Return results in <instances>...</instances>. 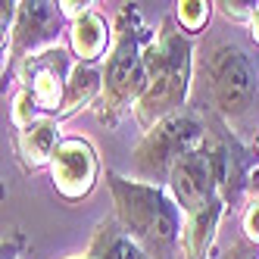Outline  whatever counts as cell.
Segmentation results:
<instances>
[{"label": "cell", "instance_id": "obj_1", "mask_svg": "<svg viewBox=\"0 0 259 259\" xmlns=\"http://www.w3.org/2000/svg\"><path fill=\"white\" fill-rule=\"evenodd\" d=\"M194 84L200 88L197 109H206L240 141L259 135V57L253 60L247 47L237 41L206 44L197 57Z\"/></svg>", "mask_w": 259, "mask_h": 259}, {"label": "cell", "instance_id": "obj_2", "mask_svg": "<svg viewBox=\"0 0 259 259\" xmlns=\"http://www.w3.org/2000/svg\"><path fill=\"white\" fill-rule=\"evenodd\" d=\"M106 188L113 194V219L147 256L150 259L181 256L184 215L169 188L125 178L116 169H106Z\"/></svg>", "mask_w": 259, "mask_h": 259}, {"label": "cell", "instance_id": "obj_3", "mask_svg": "<svg viewBox=\"0 0 259 259\" xmlns=\"http://www.w3.org/2000/svg\"><path fill=\"white\" fill-rule=\"evenodd\" d=\"M144 63H147V94L138 100L132 113L144 132H150L156 122L188 106L194 88V69H197L194 41L178 28L175 16H165L159 22V31L144 50Z\"/></svg>", "mask_w": 259, "mask_h": 259}, {"label": "cell", "instance_id": "obj_4", "mask_svg": "<svg viewBox=\"0 0 259 259\" xmlns=\"http://www.w3.org/2000/svg\"><path fill=\"white\" fill-rule=\"evenodd\" d=\"M116 38L113 50L106 53V60L100 63L103 69V94L97 106L91 109L94 119L106 128H116L128 109H135L138 100L147 94V63L144 50L153 41V34L144 25L141 10L135 4H122L116 13Z\"/></svg>", "mask_w": 259, "mask_h": 259}, {"label": "cell", "instance_id": "obj_5", "mask_svg": "<svg viewBox=\"0 0 259 259\" xmlns=\"http://www.w3.org/2000/svg\"><path fill=\"white\" fill-rule=\"evenodd\" d=\"M203 141H206V119L200 116V109L184 106L181 113L165 116L150 132H144V138L132 150V172L138 181L169 188L172 169Z\"/></svg>", "mask_w": 259, "mask_h": 259}, {"label": "cell", "instance_id": "obj_6", "mask_svg": "<svg viewBox=\"0 0 259 259\" xmlns=\"http://www.w3.org/2000/svg\"><path fill=\"white\" fill-rule=\"evenodd\" d=\"M63 31H69V22H66L60 4L22 0L16 7V22L10 34H4V66H0L4 81H10L28 57H34V53H41L47 47H57Z\"/></svg>", "mask_w": 259, "mask_h": 259}, {"label": "cell", "instance_id": "obj_7", "mask_svg": "<svg viewBox=\"0 0 259 259\" xmlns=\"http://www.w3.org/2000/svg\"><path fill=\"white\" fill-rule=\"evenodd\" d=\"M50 184L53 194L66 203H81L100 181V156L97 147L81 135H69L60 141L57 153L50 159Z\"/></svg>", "mask_w": 259, "mask_h": 259}, {"label": "cell", "instance_id": "obj_8", "mask_svg": "<svg viewBox=\"0 0 259 259\" xmlns=\"http://www.w3.org/2000/svg\"><path fill=\"white\" fill-rule=\"evenodd\" d=\"M72 69H75L72 50L57 44V47H47L41 53H34V57H28L19 66V72H16V78H19V88L34 97V103L41 106L44 116L57 119L60 106H63V97H66V84H69Z\"/></svg>", "mask_w": 259, "mask_h": 259}, {"label": "cell", "instance_id": "obj_9", "mask_svg": "<svg viewBox=\"0 0 259 259\" xmlns=\"http://www.w3.org/2000/svg\"><path fill=\"white\" fill-rule=\"evenodd\" d=\"M113 38H116V28L106 22V16L97 7H91L75 22H69V31H66L75 63H88V66H100V60H106V53L113 50Z\"/></svg>", "mask_w": 259, "mask_h": 259}, {"label": "cell", "instance_id": "obj_10", "mask_svg": "<svg viewBox=\"0 0 259 259\" xmlns=\"http://www.w3.org/2000/svg\"><path fill=\"white\" fill-rule=\"evenodd\" d=\"M63 135H60V119L53 116H44L34 125L16 132V156H19V165L22 172L34 175L41 169H50V159L57 153Z\"/></svg>", "mask_w": 259, "mask_h": 259}, {"label": "cell", "instance_id": "obj_11", "mask_svg": "<svg viewBox=\"0 0 259 259\" xmlns=\"http://www.w3.org/2000/svg\"><path fill=\"white\" fill-rule=\"evenodd\" d=\"M100 94H103V69L100 66H88V63H75L57 119L63 122V119H72L75 113H81V109H94Z\"/></svg>", "mask_w": 259, "mask_h": 259}, {"label": "cell", "instance_id": "obj_12", "mask_svg": "<svg viewBox=\"0 0 259 259\" xmlns=\"http://www.w3.org/2000/svg\"><path fill=\"white\" fill-rule=\"evenodd\" d=\"M91 259H150L132 237L122 231V225L109 215L103 222H97L94 234H91V247H88Z\"/></svg>", "mask_w": 259, "mask_h": 259}, {"label": "cell", "instance_id": "obj_13", "mask_svg": "<svg viewBox=\"0 0 259 259\" xmlns=\"http://www.w3.org/2000/svg\"><path fill=\"white\" fill-rule=\"evenodd\" d=\"M212 13H215V4H209V0H178L172 16L188 38H197V34L206 31Z\"/></svg>", "mask_w": 259, "mask_h": 259}, {"label": "cell", "instance_id": "obj_14", "mask_svg": "<svg viewBox=\"0 0 259 259\" xmlns=\"http://www.w3.org/2000/svg\"><path fill=\"white\" fill-rule=\"evenodd\" d=\"M10 119L16 125V132H22V128H28L38 119H44V113H41V106L34 103V97L28 94V91L19 88V91H16V97H13V106H10Z\"/></svg>", "mask_w": 259, "mask_h": 259}, {"label": "cell", "instance_id": "obj_15", "mask_svg": "<svg viewBox=\"0 0 259 259\" xmlns=\"http://www.w3.org/2000/svg\"><path fill=\"white\" fill-rule=\"evenodd\" d=\"M240 234L253 244H259V197H247V203L240 206Z\"/></svg>", "mask_w": 259, "mask_h": 259}, {"label": "cell", "instance_id": "obj_16", "mask_svg": "<svg viewBox=\"0 0 259 259\" xmlns=\"http://www.w3.org/2000/svg\"><path fill=\"white\" fill-rule=\"evenodd\" d=\"M253 10H256V4H237V0H219L215 4V13L225 16V19L234 22V25H250Z\"/></svg>", "mask_w": 259, "mask_h": 259}, {"label": "cell", "instance_id": "obj_17", "mask_svg": "<svg viewBox=\"0 0 259 259\" xmlns=\"http://www.w3.org/2000/svg\"><path fill=\"white\" fill-rule=\"evenodd\" d=\"M222 259H259V244L247 240L244 234H237L231 244L222 250Z\"/></svg>", "mask_w": 259, "mask_h": 259}, {"label": "cell", "instance_id": "obj_18", "mask_svg": "<svg viewBox=\"0 0 259 259\" xmlns=\"http://www.w3.org/2000/svg\"><path fill=\"white\" fill-rule=\"evenodd\" d=\"M247 31H250V41H253V44H256V50H259V4H256V10H253V19H250Z\"/></svg>", "mask_w": 259, "mask_h": 259}, {"label": "cell", "instance_id": "obj_19", "mask_svg": "<svg viewBox=\"0 0 259 259\" xmlns=\"http://www.w3.org/2000/svg\"><path fill=\"white\" fill-rule=\"evenodd\" d=\"M247 194L259 197V165H253V172H250V181H247Z\"/></svg>", "mask_w": 259, "mask_h": 259}, {"label": "cell", "instance_id": "obj_20", "mask_svg": "<svg viewBox=\"0 0 259 259\" xmlns=\"http://www.w3.org/2000/svg\"><path fill=\"white\" fill-rule=\"evenodd\" d=\"M250 150H253V159H256V165H259V135L253 138V144H250Z\"/></svg>", "mask_w": 259, "mask_h": 259}, {"label": "cell", "instance_id": "obj_21", "mask_svg": "<svg viewBox=\"0 0 259 259\" xmlns=\"http://www.w3.org/2000/svg\"><path fill=\"white\" fill-rule=\"evenodd\" d=\"M69 259H91V256H88V253H84V256H69Z\"/></svg>", "mask_w": 259, "mask_h": 259}]
</instances>
